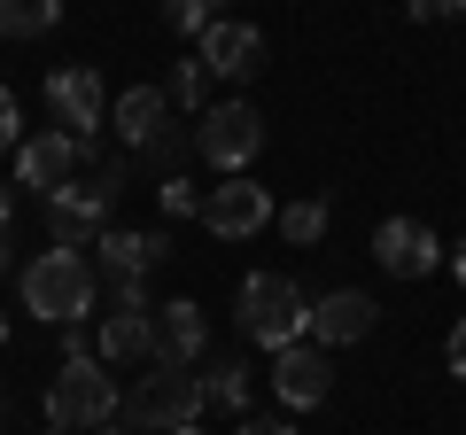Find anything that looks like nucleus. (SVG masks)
Returning <instances> with one entry per match:
<instances>
[{
    "instance_id": "f257e3e1",
    "label": "nucleus",
    "mask_w": 466,
    "mask_h": 435,
    "mask_svg": "<svg viewBox=\"0 0 466 435\" xmlns=\"http://www.w3.org/2000/svg\"><path fill=\"white\" fill-rule=\"evenodd\" d=\"M94 296H101V272L86 265V249H39L32 265H24V311L47 319V327L86 319Z\"/></svg>"
},
{
    "instance_id": "f03ea898",
    "label": "nucleus",
    "mask_w": 466,
    "mask_h": 435,
    "mask_svg": "<svg viewBox=\"0 0 466 435\" xmlns=\"http://www.w3.org/2000/svg\"><path fill=\"white\" fill-rule=\"evenodd\" d=\"M233 311H241V335H249L265 358L311 335V303H303V288L288 280V272H249L241 296H233Z\"/></svg>"
},
{
    "instance_id": "7ed1b4c3",
    "label": "nucleus",
    "mask_w": 466,
    "mask_h": 435,
    "mask_svg": "<svg viewBox=\"0 0 466 435\" xmlns=\"http://www.w3.org/2000/svg\"><path fill=\"white\" fill-rule=\"evenodd\" d=\"M125 195V164H94L86 179H70L63 195H47V234L55 249H94L109 234V210Z\"/></svg>"
},
{
    "instance_id": "20e7f679",
    "label": "nucleus",
    "mask_w": 466,
    "mask_h": 435,
    "mask_svg": "<svg viewBox=\"0 0 466 435\" xmlns=\"http://www.w3.org/2000/svg\"><path fill=\"white\" fill-rule=\"evenodd\" d=\"M125 412V397H116V381L101 373V358H63V373L47 381V428H63V435H94V428H109V420Z\"/></svg>"
},
{
    "instance_id": "39448f33",
    "label": "nucleus",
    "mask_w": 466,
    "mask_h": 435,
    "mask_svg": "<svg viewBox=\"0 0 466 435\" xmlns=\"http://www.w3.org/2000/svg\"><path fill=\"white\" fill-rule=\"evenodd\" d=\"M202 404H210L202 373H187V366H156L148 381H140L133 397H125V420H133V428L171 435V428H195V420H202Z\"/></svg>"
},
{
    "instance_id": "423d86ee",
    "label": "nucleus",
    "mask_w": 466,
    "mask_h": 435,
    "mask_svg": "<svg viewBox=\"0 0 466 435\" xmlns=\"http://www.w3.org/2000/svg\"><path fill=\"white\" fill-rule=\"evenodd\" d=\"M195 156L210 171H249L257 156H265V117H257L249 101H218V109H202L195 117Z\"/></svg>"
},
{
    "instance_id": "0eeeda50",
    "label": "nucleus",
    "mask_w": 466,
    "mask_h": 435,
    "mask_svg": "<svg viewBox=\"0 0 466 435\" xmlns=\"http://www.w3.org/2000/svg\"><path fill=\"white\" fill-rule=\"evenodd\" d=\"M272 195L249 179V171H233V179H218L210 195H202V234H218V241H249V234H265L272 226Z\"/></svg>"
},
{
    "instance_id": "6e6552de",
    "label": "nucleus",
    "mask_w": 466,
    "mask_h": 435,
    "mask_svg": "<svg viewBox=\"0 0 466 435\" xmlns=\"http://www.w3.org/2000/svg\"><path fill=\"white\" fill-rule=\"evenodd\" d=\"M47 109H55L63 133H78L86 148H94V133L109 125V86H101V70H94V63H63V70L47 78Z\"/></svg>"
},
{
    "instance_id": "1a4fd4ad",
    "label": "nucleus",
    "mask_w": 466,
    "mask_h": 435,
    "mask_svg": "<svg viewBox=\"0 0 466 435\" xmlns=\"http://www.w3.org/2000/svg\"><path fill=\"white\" fill-rule=\"evenodd\" d=\"M373 257H381L389 280H428V272L443 265V241H435L420 218H381V226H373Z\"/></svg>"
},
{
    "instance_id": "9d476101",
    "label": "nucleus",
    "mask_w": 466,
    "mask_h": 435,
    "mask_svg": "<svg viewBox=\"0 0 466 435\" xmlns=\"http://www.w3.org/2000/svg\"><path fill=\"white\" fill-rule=\"evenodd\" d=\"M334 373H327V350H319L311 335L288 342V350H272V397L288 404V412H311V404H327Z\"/></svg>"
},
{
    "instance_id": "9b49d317",
    "label": "nucleus",
    "mask_w": 466,
    "mask_h": 435,
    "mask_svg": "<svg viewBox=\"0 0 466 435\" xmlns=\"http://www.w3.org/2000/svg\"><path fill=\"white\" fill-rule=\"evenodd\" d=\"M86 164V140L78 133H32L16 148V187H39V195H63Z\"/></svg>"
},
{
    "instance_id": "f8f14e48",
    "label": "nucleus",
    "mask_w": 466,
    "mask_h": 435,
    "mask_svg": "<svg viewBox=\"0 0 466 435\" xmlns=\"http://www.w3.org/2000/svg\"><path fill=\"white\" fill-rule=\"evenodd\" d=\"M373 319H381V303L366 296V288H334V296L311 303V342L319 350H342V342H366Z\"/></svg>"
},
{
    "instance_id": "ddd939ff",
    "label": "nucleus",
    "mask_w": 466,
    "mask_h": 435,
    "mask_svg": "<svg viewBox=\"0 0 466 435\" xmlns=\"http://www.w3.org/2000/svg\"><path fill=\"white\" fill-rule=\"evenodd\" d=\"M202 63H210V78H257V70H265V32L218 16L210 32H202Z\"/></svg>"
},
{
    "instance_id": "4468645a",
    "label": "nucleus",
    "mask_w": 466,
    "mask_h": 435,
    "mask_svg": "<svg viewBox=\"0 0 466 435\" xmlns=\"http://www.w3.org/2000/svg\"><path fill=\"white\" fill-rule=\"evenodd\" d=\"M164 257H171L164 234H125V226H109V234L94 241V272L101 280H148Z\"/></svg>"
},
{
    "instance_id": "2eb2a0df",
    "label": "nucleus",
    "mask_w": 466,
    "mask_h": 435,
    "mask_svg": "<svg viewBox=\"0 0 466 435\" xmlns=\"http://www.w3.org/2000/svg\"><path fill=\"white\" fill-rule=\"evenodd\" d=\"M109 125L125 133V148H133V156H148L156 140L171 133V94H164V86H133V94H116Z\"/></svg>"
},
{
    "instance_id": "dca6fc26",
    "label": "nucleus",
    "mask_w": 466,
    "mask_h": 435,
    "mask_svg": "<svg viewBox=\"0 0 466 435\" xmlns=\"http://www.w3.org/2000/svg\"><path fill=\"white\" fill-rule=\"evenodd\" d=\"M202 342H210L202 303H156V366H195Z\"/></svg>"
},
{
    "instance_id": "f3484780",
    "label": "nucleus",
    "mask_w": 466,
    "mask_h": 435,
    "mask_svg": "<svg viewBox=\"0 0 466 435\" xmlns=\"http://www.w3.org/2000/svg\"><path fill=\"white\" fill-rule=\"evenodd\" d=\"M101 366H156V311H109L101 319Z\"/></svg>"
},
{
    "instance_id": "a211bd4d",
    "label": "nucleus",
    "mask_w": 466,
    "mask_h": 435,
    "mask_svg": "<svg viewBox=\"0 0 466 435\" xmlns=\"http://www.w3.org/2000/svg\"><path fill=\"white\" fill-rule=\"evenodd\" d=\"M63 24V0H0V39H47Z\"/></svg>"
},
{
    "instance_id": "6ab92c4d",
    "label": "nucleus",
    "mask_w": 466,
    "mask_h": 435,
    "mask_svg": "<svg viewBox=\"0 0 466 435\" xmlns=\"http://www.w3.org/2000/svg\"><path fill=\"white\" fill-rule=\"evenodd\" d=\"M202 389H210V404L241 412V404H249V366H241V358H218V366L202 373Z\"/></svg>"
},
{
    "instance_id": "aec40b11",
    "label": "nucleus",
    "mask_w": 466,
    "mask_h": 435,
    "mask_svg": "<svg viewBox=\"0 0 466 435\" xmlns=\"http://www.w3.org/2000/svg\"><path fill=\"white\" fill-rule=\"evenodd\" d=\"M272 226H280V234L296 241V249H311V241L327 234V202H288V210L272 218Z\"/></svg>"
},
{
    "instance_id": "412c9836",
    "label": "nucleus",
    "mask_w": 466,
    "mask_h": 435,
    "mask_svg": "<svg viewBox=\"0 0 466 435\" xmlns=\"http://www.w3.org/2000/svg\"><path fill=\"white\" fill-rule=\"evenodd\" d=\"M218 8H226V0H171L164 24H171V32H187V39H202V32L218 24Z\"/></svg>"
},
{
    "instance_id": "4be33fe9",
    "label": "nucleus",
    "mask_w": 466,
    "mask_h": 435,
    "mask_svg": "<svg viewBox=\"0 0 466 435\" xmlns=\"http://www.w3.org/2000/svg\"><path fill=\"white\" fill-rule=\"evenodd\" d=\"M202 78H210V63H202V55L171 70V86H164V94H171V109H202Z\"/></svg>"
},
{
    "instance_id": "5701e85b",
    "label": "nucleus",
    "mask_w": 466,
    "mask_h": 435,
    "mask_svg": "<svg viewBox=\"0 0 466 435\" xmlns=\"http://www.w3.org/2000/svg\"><path fill=\"white\" fill-rule=\"evenodd\" d=\"M156 195H164V210H171V218H202V195H195V179H179V171H171V179L156 187Z\"/></svg>"
},
{
    "instance_id": "b1692460",
    "label": "nucleus",
    "mask_w": 466,
    "mask_h": 435,
    "mask_svg": "<svg viewBox=\"0 0 466 435\" xmlns=\"http://www.w3.org/2000/svg\"><path fill=\"white\" fill-rule=\"evenodd\" d=\"M109 311H156V303H148V280H109Z\"/></svg>"
},
{
    "instance_id": "393cba45",
    "label": "nucleus",
    "mask_w": 466,
    "mask_h": 435,
    "mask_svg": "<svg viewBox=\"0 0 466 435\" xmlns=\"http://www.w3.org/2000/svg\"><path fill=\"white\" fill-rule=\"evenodd\" d=\"M412 24H443V16H466V0H404Z\"/></svg>"
},
{
    "instance_id": "a878e982",
    "label": "nucleus",
    "mask_w": 466,
    "mask_h": 435,
    "mask_svg": "<svg viewBox=\"0 0 466 435\" xmlns=\"http://www.w3.org/2000/svg\"><path fill=\"white\" fill-rule=\"evenodd\" d=\"M16 125H24V109H16V94L0 86V148H24V140H16Z\"/></svg>"
},
{
    "instance_id": "bb28decb",
    "label": "nucleus",
    "mask_w": 466,
    "mask_h": 435,
    "mask_svg": "<svg viewBox=\"0 0 466 435\" xmlns=\"http://www.w3.org/2000/svg\"><path fill=\"white\" fill-rule=\"evenodd\" d=\"M443 358H451V373L466 381V319H451V350H443Z\"/></svg>"
},
{
    "instance_id": "cd10ccee",
    "label": "nucleus",
    "mask_w": 466,
    "mask_h": 435,
    "mask_svg": "<svg viewBox=\"0 0 466 435\" xmlns=\"http://www.w3.org/2000/svg\"><path fill=\"white\" fill-rule=\"evenodd\" d=\"M233 435H296V428H288V420H241Z\"/></svg>"
},
{
    "instance_id": "c85d7f7f",
    "label": "nucleus",
    "mask_w": 466,
    "mask_h": 435,
    "mask_svg": "<svg viewBox=\"0 0 466 435\" xmlns=\"http://www.w3.org/2000/svg\"><path fill=\"white\" fill-rule=\"evenodd\" d=\"M451 272H459V288H466V234L451 241Z\"/></svg>"
},
{
    "instance_id": "c756f323",
    "label": "nucleus",
    "mask_w": 466,
    "mask_h": 435,
    "mask_svg": "<svg viewBox=\"0 0 466 435\" xmlns=\"http://www.w3.org/2000/svg\"><path fill=\"white\" fill-rule=\"evenodd\" d=\"M8 218H16V202H8V187H0V234H8Z\"/></svg>"
},
{
    "instance_id": "7c9ffc66",
    "label": "nucleus",
    "mask_w": 466,
    "mask_h": 435,
    "mask_svg": "<svg viewBox=\"0 0 466 435\" xmlns=\"http://www.w3.org/2000/svg\"><path fill=\"white\" fill-rule=\"evenodd\" d=\"M94 435H140V428H116V420H109V428H94Z\"/></svg>"
},
{
    "instance_id": "2f4dec72",
    "label": "nucleus",
    "mask_w": 466,
    "mask_h": 435,
    "mask_svg": "<svg viewBox=\"0 0 466 435\" xmlns=\"http://www.w3.org/2000/svg\"><path fill=\"white\" fill-rule=\"evenodd\" d=\"M171 435H202V420H195V428H171Z\"/></svg>"
},
{
    "instance_id": "473e14b6",
    "label": "nucleus",
    "mask_w": 466,
    "mask_h": 435,
    "mask_svg": "<svg viewBox=\"0 0 466 435\" xmlns=\"http://www.w3.org/2000/svg\"><path fill=\"white\" fill-rule=\"evenodd\" d=\"M0 265H8V234H0Z\"/></svg>"
},
{
    "instance_id": "72a5a7b5",
    "label": "nucleus",
    "mask_w": 466,
    "mask_h": 435,
    "mask_svg": "<svg viewBox=\"0 0 466 435\" xmlns=\"http://www.w3.org/2000/svg\"><path fill=\"white\" fill-rule=\"evenodd\" d=\"M0 342H8V319H0Z\"/></svg>"
},
{
    "instance_id": "f704fd0d",
    "label": "nucleus",
    "mask_w": 466,
    "mask_h": 435,
    "mask_svg": "<svg viewBox=\"0 0 466 435\" xmlns=\"http://www.w3.org/2000/svg\"><path fill=\"white\" fill-rule=\"evenodd\" d=\"M47 435H63V428H47Z\"/></svg>"
}]
</instances>
